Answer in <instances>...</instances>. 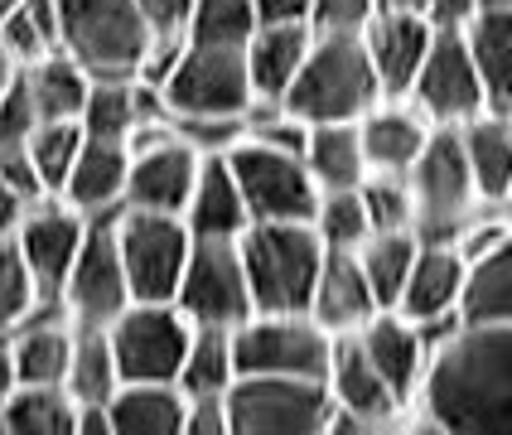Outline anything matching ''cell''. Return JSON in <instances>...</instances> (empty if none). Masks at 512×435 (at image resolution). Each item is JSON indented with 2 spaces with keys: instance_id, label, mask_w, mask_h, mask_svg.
<instances>
[{
  "instance_id": "6da1fadb",
  "label": "cell",
  "mask_w": 512,
  "mask_h": 435,
  "mask_svg": "<svg viewBox=\"0 0 512 435\" xmlns=\"http://www.w3.org/2000/svg\"><path fill=\"white\" fill-rule=\"evenodd\" d=\"M411 416L440 435H512V324H459L430 348Z\"/></svg>"
},
{
  "instance_id": "7a4b0ae2",
  "label": "cell",
  "mask_w": 512,
  "mask_h": 435,
  "mask_svg": "<svg viewBox=\"0 0 512 435\" xmlns=\"http://www.w3.org/2000/svg\"><path fill=\"white\" fill-rule=\"evenodd\" d=\"M377 102H387V97H382V83L372 73L363 34H314L295 83L281 97L285 112L300 116L305 126L363 121Z\"/></svg>"
},
{
  "instance_id": "3957f363",
  "label": "cell",
  "mask_w": 512,
  "mask_h": 435,
  "mask_svg": "<svg viewBox=\"0 0 512 435\" xmlns=\"http://www.w3.org/2000/svg\"><path fill=\"white\" fill-rule=\"evenodd\" d=\"M237 252L252 286V315H295L310 305L329 247L310 223H252L237 237Z\"/></svg>"
},
{
  "instance_id": "277c9868",
  "label": "cell",
  "mask_w": 512,
  "mask_h": 435,
  "mask_svg": "<svg viewBox=\"0 0 512 435\" xmlns=\"http://www.w3.org/2000/svg\"><path fill=\"white\" fill-rule=\"evenodd\" d=\"M150 39L136 0H58V54L87 78H141Z\"/></svg>"
},
{
  "instance_id": "5b68a950",
  "label": "cell",
  "mask_w": 512,
  "mask_h": 435,
  "mask_svg": "<svg viewBox=\"0 0 512 435\" xmlns=\"http://www.w3.org/2000/svg\"><path fill=\"white\" fill-rule=\"evenodd\" d=\"M232 435H329L334 397L324 377L237 373L228 387Z\"/></svg>"
},
{
  "instance_id": "8992f818",
  "label": "cell",
  "mask_w": 512,
  "mask_h": 435,
  "mask_svg": "<svg viewBox=\"0 0 512 435\" xmlns=\"http://www.w3.org/2000/svg\"><path fill=\"white\" fill-rule=\"evenodd\" d=\"M411 189V213H416V237L421 242H455L459 228L488 208L474 189V174L464 165L455 126H435L426 150L416 155V165L406 170Z\"/></svg>"
},
{
  "instance_id": "52a82bcc",
  "label": "cell",
  "mask_w": 512,
  "mask_h": 435,
  "mask_svg": "<svg viewBox=\"0 0 512 435\" xmlns=\"http://www.w3.org/2000/svg\"><path fill=\"white\" fill-rule=\"evenodd\" d=\"M170 121L179 116H218V121H247L252 112V78H247V49H218V44H189L174 58L160 83Z\"/></svg>"
},
{
  "instance_id": "ba28073f",
  "label": "cell",
  "mask_w": 512,
  "mask_h": 435,
  "mask_svg": "<svg viewBox=\"0 0 512 435\" xmlns=\"http://www.w3.org/2000/svg\"><path fill=\"white\" fill-rule=\"evenodd\" d=\"M228 165L252 223H310L319 184L310 179L300 150H281V145L242 136L228 150Z\"/></svg>"
},
{
  "instance_id": "9c48e42d",
  "label": "cell",
  "mask_w": 512,
  "mask_h": 435,
  "mask_svg": "<svg viewBox=\"0 0 512 435\" xmlns=\"http://www.w3.org/2000/svg\"><path fill=\"white\" fill-rule=\"evenodd\" d=\"M194 324L174 300H131L107 324V344L121 382H174L189 353Z\"/></svg>"
},
{
  "instance_id": "30bf717a",
  "label": "cell",
  "mask_w": 512,
  "mask_h": 435,
  "mask_svg": "<svg viewBox=\"0 0 512 435\" xmlns=\"http://www.w3.org/2000/svg\"><path fill=\"white\" fill-rule=\"evenodd\" d=\"M112 232H116V252H121V271H126L131 300H174L184 261H189V247H194L184 218L121 208V213H112Z\"/></svg>"
},
{
  "instance_id": "8fae6325",
  "label": "cell",
  "mask_w": 512,
  "mask_h": 435,
  "mask_svg": "<svg viewBox=\"0 0 512 435\" xmlns=\"http://www.w3.org/2000/svg\"><path fill=\"white\" fill-rule=\"evenodd\" d=\"M237 373H281V377H324L334 334L319 329L305 310L295 315H252L232 329Z\"/></svg>"
},
{
  "instance_id": "7c38bea8",
  "label": "cell",
  "mask_w": 512,
  "mask_h": 435,
  "mask_svg": "<svg viewBox=\"0 0 512 435\" xmlns=\"http://www.w3.org/2000/svg\"><path fill=\"white\" fill-rule=\"evenodd\" d=\"M174 305L189 315V324H203V329H237L242 319H252V286H247L237 242L194 237Z\"/></svg>"
},
{
  "instance_id": "4fadbf2b",
  "label": "cell",
  "mask_w": 512,
  "mask_h": 435,
  "mask_svg": "<svg viewBox=\"0 0 512 435\" xmlns=\"http://www.w3.org/2000/svg\"><path fill=\"white\" fill-rule=\"evenodd\" d=\"M406 102L426 116L430 126H464L469 116H479L488 107L484 78L474 68L469 39L455 29H435L426 58L416 68V83L406 92Z\"/></svg>"
},
{
  "instance_id": "5bb4252c",
  "label": "cell",
  "mask_w": 512,
  "mask_h": 435,
  "mask_svg": "<svg viewBox=\"0 0 512 435\" xmlns=\"http://www.w3.org/2000/svg\"><path fill=\"white\" fill-rule=\"evenodd\" d=\"M58 305L78 329H107L131 305V286H126V271H121L112 218L87 223L83 247H78V257L68 266V281L58 290Z\"/></svg>"
},
{
  "instance_id": "9a60e30c",
  "label": "cell",
  "mask_w": 512,
  "mask_h": 435,
  "mask_svg": "<svg viewBox=\"0 0 512 435\" xmlns=\"http://www.w3.org/2000/svg\"><path fill=\"white\" fill-rule=\"evenodd\" d=\"M203 155L189 141L174 136V126H155L131 141V170H126V203L121 208H141V213H184V203L194 194Z\"/></svg>"
},
{
  "instance_id": "2e32d148",
  "label": "cell",
  "mask_w": 512,
  "mask_h": 435,
  "mask_svg": "<svg viewBox=\"0 0 512 435\" xmlns=\"http://www.w3.org/2000/svg\"><path fill=\"white\" fill-rule=\"evenodd\" d=\"M464 276H469V261L459 257L455 242H421L416 247V261H411V276L401 286L397 305L401 315L411 319L426 344H445L459 324V300H464Z\"/></svg>"
},
{
  "instance_id": "e0dca14e",
  "label": "cell",
  "mask_w": 512,
  "mask_h": 435,
  "mask_svg": "<svg viewBox=\"0 0 512 435\" xmlns=\"http://www.w3.org/2000/svg\"><path fill=\"white\" fill-rule=\"evenodd\" d=\"M87 223L78 208H68L63 199H39L25 213V223L15 232V247L25 257L29 276H34V290H39V305H58V290L68 281V266L78 257L87 237Z\"/></svg>"
},
{
  "instance_id": "ac0fdd59",
  "label": "cell",
  "mask_w": 512,
  "mask_h": 435,
  "mask_svg": "<svg viewBox=\"0 0 512 435\" xmlns=\"http://www.w3.org/2000/svg\"><path fill=\"white\" fill-rule=\"evenodd\" d=\"M358 344H363V353L372 358V368L387 377V387L401 397L406 426H411V406H416V392H421V377H426V363H430L426 334L401 315V310H377V315L358 329Z\"/></svg>"
},
{
  "instance_id": "d6986e66",
  "label": "cell",
  "mask_w": 512,
  "mask_h": 435,
  "mask_svg": "<svg viewBox=\"0 0 512 435\" xmlns=\"http://www.w3.org/2000/svg\"><path fill=\"white\" fill-rule=\"evenodd\" d=\"M305 315L329 329L334 339L339 334H358L372 315H377V300H372V286L358 266V252H324V266L314 276V290H310V305Z\"/></svg>"
},
{
  "instance_id": "ffe728a7",
  "label": "cell",
  "mask_w": 512,
  "mask_h": 435,
  "mask_svg": "<svg viewBox=\"0 0 512 435\" xmlns=\"http://www.w3.org/2000/svg\"><path fill=\"white\" fill-rule=\"evenodd\" d=\"M430 39H435V29L421 15H372V25L363 29V49H368L387 102H406Z\"/></svg>"
},
{
  "instance_id": "44dd1931",
  "label": "cell",
  "mask_w": 512,
  "mask_h": 435,
  "mask_svg": "<svg viewBox=\"0 0 512 435\" xmlns=\"http://www.w3.org/2000/svg\"><path fill=\"white\" fill-rule=\"evenodd\" d=\"M179 218H184L189 237H203V242H237L242 232L252 228V213H247L242 189L232 179L228 155H203L194 194H189Z\"/></svg>"
},
{
  "instance_id": "7402d4cb",
  "label": "cell",
  "mask_w": 512,
  "mask_h": 435,
  "mask_svg": "<svg viewBox=\"0 0 512 435\" xmlns=\"http://www.w3.org/2000/svg\"><path fill=\"white\" fill-rule=\"evenodd\" d=\"M126 170H131V150L112 141H87L73 160V170L63 179L58 199L78 208L83 218H112L126 203Z\"/></svg>"
},
{
  "instance_id": "603a6c76",
  "label": "cell",
  "mask_w": 512,
  "mask_h": 435,
  "mask_svg": "<svg viewBox=\"0 0 512 435\" xmlns=\"http://www.w3.org/2000/svg\"><path fill=\"white\" fill-rule=\"evenodd\" d=\"M430 131H435V126H430L411 102H377V107L358 121L368 170L372 174H406L416 165V155L426 150Z\"/></svg>"
},
{
  "instance_id": "cb8c5ba5",
  "label": "cell",
  "mask_w": 512,
  "mask_h": 435,
  "mask_svg": "<svg viewBox=\"0 0 512 435\" xmlns=\"http://www.w3.org/2000/svg\"><path fill=\"white\" fill-rule=\"evenodd\" d=\"M459 131V150H464V165L474 174V189L484 203H503L512 184V112L484 107L479 116H469Z\"/></svg>"
},
{
  "instance_id": "d4e9b609",
  "label": "cell",
  "mask_w": 512,
  "mask_h": 435,
  "mask_svg": "<svg viewBox=\"0 0 512 435\" xmlns=\"http://www.w3.org/2000/svg\"><path fill=\"white\" fill-rule=\"evenodd\" d=\"M310 25H256L247 39V78L256 102H281L310 54Z\"/></svg>"
},
{
  "instance_id": "484cf974",
  "label": "cell",
  "mask_w": 512,
  "mask_h": 435,
  "mask_svg": "<svg viewBox=\"0 0 512 435\" xmlns=\"http://www.w3.org/2000/svg\"><path fill=\"white\" fill-rule=\"evenodd\" d=\"M305 170L310 179L324 189H358L368 179V155H363V136H358V121H319L305 126Z\"/></svg>"
},
{
  "instance_id": "4316f807",
  "label": "cell",
  "mask_w": 512,
  "mask_h": 435,
  "mask_svg": "<svg viewBox=\"0 0 512 435\" xmlns=\"http://www.w3.org/2000/svg\"><path fill=\"white\" fill-rule=\"evenodd\" d=\"M189 397L179 382H121L112 392V435H184Z\"/></svg>"
},
{
  "instance_id": "83f0119b",
  "label": "cell",
  "mask_w": 512,
  "mask_h": 435,
  "mask_svg": "<svg viewBox=\"0 0 512 435\" xmlns=\"http://www.w3.org/2000/svg\"><path fill=\"white\" fill-rule=\"evenodd\" d=\"M459 319L464 324H512V228L484 257L469 261Z\"/></svg>"
},
{
  "instance_id": "f1b7e54d",
  "label": "cell",
  "mask_w": 512,
  "mask_h": 435,
  "mask_svg": "<svg viewBox=\"0 0 512 435\" xmlns=\"http://www.w3.org/2000/svg\"><path fill=\"white\" fill-rule=\"evenodd\" d=\"M5 435H73L78 426V402L63 382H20L5 406Z\"/></svg>"
},
{
  "instance_id": "f546056e",
  "label": "cell",
  "mask_w": 512,
  "mask_h": 435,
  "mask_svg": "<svg viewBox=\"0 0 512 435\" xmlns=\"http://www.w3.org/2000/svg\"><path fill=\"white\" fill-rule=\"evenodd\" d=\"M464 39L484 78L488 107L512 112V10H479V20L464 29Z\"/></svg>"
},
{
  "instance_id": "4dcf8cb0",
  "label": "cell",
  "mask_w": 512,
  "mask_h": 435,
  "mask_svg": "<svg viewBox=\"0 0 512 435\" xmlns=\"http://www.w3.org/2000/svg\"><path fill=\"white\" fill-rule=\"evenodd\" d=\"M20 78L29 87V102H34L39 121H78V112L87 102V87H92V78L68 54H58V49L34 58L29 68H20Z\"/></svg>"
},
{
  "instance_id": "1f68e13d",
  "label": "cell",
  "mask_w": 512,
  "mask_h": 435,
  "mask_svg": "<svg viewBox=\"0 0 512 435\" xmlns=\"http://www.w3.org/2000/svg\"><path fill=\"white\" fill-rule=\"evenodd\" d=\"M174 382H179L184 397H223L237 382L232 329H203V324H194V339H189V353H184Z\"/></svg>"
},
{
  "instance_id": "d6a6232c",
  "label": "cell",
  "mask_w": 512,
  "mask_h": 435,
  "mask_svg": "<svg viewBox=\"0 0 512 435\" xmlns=\"http://www.w3.org/2000/svg\"><path fill=\"white\" fill-rule=\"evenodd\" d=\"M63 387L73 392L78 406L112 402L121 377H116V358H112V344H107V329H78V324H73V358H68Z\"/></svg>"
},
{
  "instance_id": "836d02e7",
  "label": "cell",
  "mask_w": 512,
  "mask_h": 435,
  "mask_svg": "<svg viewBox=\"0 0 512 435\" xmlns=\"http://www.w3.org/2000/svg\"><path fill=\"white\" fill-rule=\"evenodd\" d=\"M416 247H421L416 232H372L368 242L358 247V266L368 276L377 310H392L397 305L401 286L411 276V261H416Z\"/></svg>"
},
{
  "instance_id": "e575fe53",
  "label": "cell",
  "mask_w": 512,
  "mask_h": 435,
  "mask_svg": "<svg viewBox=\"0 0 512 435\" xmlns=\"http://www.w3.org/2000/svg\"><path fill=\"white\" fill-rule=\"evenodd\" d=\"M310 228L329 252H358L372 237V218L363 203V184L358 189H324L310 213Z\"/></svg>"
},
{
  "instance_id": "d590c367",
  "label": "cell",
  "mask_w": 512,
  "mask_h": 435,
  "mask_svg": "<svg viewBox=\"0 0 512 435\" xmlns=\"http://www.w3.org/2000/svg\"><path fill=\"white\" fill-rule=\"evenodd\" d=\"M78 150H83V126H78V121H39V126H34L25 155H29V165H34V174H39V184H44L49 199H58V189H63V179L73 170Z\"/></svg>"
},
{
  "instance_id": "8d00e7d4",
  "label": "cell",
  "mask_w": 512,
  "mask_h": 435,
  "mask_svg": "<svg viewBox=\"0 0 512 435\" xmlns=\"http://www.w3.org/2000/svg\"><path fill=\"white\" fill-rule=\"evenodd\" d=\"M256 29V5L252 0H194L189 10V44H218V49H247Z\"/></svg>"
},
{
  "instance_id": "74e56055",
  "label": "cell",
  "mask_w": 512,
  "mask_h": 435,
  "mask_svg": "<svg viewBox=\"0 0 512 435\" xmlns=\"http://www.w3.org/2000/svg\"><path fill=\"white\" fill-rule=\"evenodd\" d=\"M39 305V290H34V276H29L25 257L15 247V237H0V334L20 329Z\"/></svg>"
},
{
  "instance_id": "f35d334b",
  "label": "cell",
  "mask_w": 512,
  "mask_h": 435,
  "mask_svg": "<svg viewBox=\"0 0 512 435\" xmlns=\"http://www.w3.org/2000/svg\"><path fill=\"white\" fill-rule=\"evenodd\" d=\"M363 203H368L372 232H416L406 174H368L363 179Z\"/></svg>"
},
{
  "instance_id": "ab89813d",
  "label": "cell",
  "mask_w": 512,
  "mask_h": 435,
  "mask_svg": "<svg viewBox=\"0 0 512 435\" xmlns=\"http://www.w3.org/2000/svg\"><path fill=\"white\" fill-rule=\"evenodd\" d=\"M34 126H39V112H34V102H29L25 78L15 73L10 92L0 97V150H25L29 136H34Z\"/></svg>"
},
{
  "instance_id": "60d3db41",
  "label": "cell",
  "mask_w": 512,
  "mask_h": 435,
  "mask_svg": "<svg viewBox=\"0 0 512 435\" xmlns=\"http://www.w3.org/2000/svg\"><path fill=\"white\" fill-rule=\"evenodd\" d=\"M377 15V0H310L314 34H363Z\"/></svg>"
},
{
  "instance_id": "b9f144b4",
  "label": "cell",
  "mask_w": 512,
  "mask_h": 435,
  "mask_svg": "<svg viewBox=\"0 0 512 435\" xmlns=\"http://www.w3.org/2000/svg\"><path fill=\"white\" fill-rule=\"evenodd\" d=\"M136 5H141V20L155 39H184L194 0H136Z\"/></svg>"
},
{
  "instance_id": "7bdbcfd3",
  "label": "cell",
  "mask_w": 512,
  "mask_h": 435,
  "mask_svg": "<svg viewBox=\"0 0 512 435\" xmlns=\"http://www.w3.org/2000/svg\"><path fill=\"white\" fill-rule=\"evenodd\" d=\"M184 435H232L228 392L223 397H189V406H184Z\"/></svg>"
},
{
  "instance_id": "ee69618b",
  "label": "cell",
  "mask_w": 512,
  "mask_h": 435,
  "mask_svg": "<svg viewBox=\"0 0 512 435\" xmlns=\"http://www.w3.org/2000/svg\"><path fill=\"white\" fill-rule=\"evenodd\" d=\"M479 20V0H426V25L430 29H464Z\"/></svg>"
},
{
  "instance_id": "f6af8a7d",
  "label": "cell",
  "mask_w": 512,
  "mask_h": 435,
  "mask_svg": "<svg viewBox=\"0 0 512 435\" xmlns=\"http://www.w3.org/2000/svg\"><path fill=\"white\" fill-rule=\"evenodd\" d=\"M256 25H310V0H252Z\"/></svg>"
},
{
  "instance_id": "bcb514c9",
  "label": "cell",
  "mask_w": 512,
  "mask_h": 435,
  "mask_svg": "<svg viewBox=\"0 0 512 435\" xmlns=\"http://www.w3.org/2000/svg\"><path fill=\"white\" fill-rule=\"evenodd\" d=\"M29 208H34V199H25V194L10 189V184H0V237H15V232H20Z\"/></svg>"
},
{
  "instance_id": "7dc6e473",
  "label": "cell",
  "mask_w": 512,
  "mask_h": 435,
  "mask_svg": "<svg viewBox=\"0 0 512 435\" xmlns=\"http://www.w3.org/2000/svg\"><path fill=\"white\" fill-rule=\"evenodd\" d=\"M20 387V373H15V353H10V334H0V406L5 397Z\"/></svg>"
},
{
  "instance_id": "c3c4849f",
  "label": "cell",
  "mask_w": 512,
  "mask_h": 435,
  "mask_svg": "<svg viewBox=\"0 0 512 435\" xmlns=\"http://www.w3.org/2000/svg\"><path fill=\"white\" fill-rule=\"evenodd\" d=\"M377 15H421L426 20V0H377Z\"/></svg>"
},
{
  "instance_id": "681fc988",
  "label": "cell",
  "mask_w": 512,
  "mask_h": 435,
  "mask_svg": "<svg viewBox=\"0 0 512 435\" xmlns=\"http://www.w3.org/2000/svg\"><path fill=\"white\" fill-rule=\"evenodd\" d=\"M15 73H20V68H15V58H10L5 49H0V97L10 92V83H15Z\"/></svg>"
},
{
  "instance_id": "f907efd6",
  "label": "cell",
  "mask_w": 512,
  "mask_h": 435,
  "mask_svg": "<svg viewBox=\"0 0 512 435\" xmlns=\"http://www.w3.org/2000/svg\"><path fill=\"white\" fill-rule=\"evenodd\" d=\"M479 10H512V0H479Z\"/></svg>"
},
{
  "instance_id": "816d5d0a",
  "label": "cell",
  "mask_w": 512,
  "mask_h": 435,
  "mask_svg": "<svg viewBox=\"0 0 512 435\" xmlns=\"http://www.w3.org/2000/svg\"><path fill=\"white\" fill-rule=\"evenodd\" d=\"M498 208H503V218L512 223V184H508V194H503V203H498Z\"/></svg>"
}]
</instances>
